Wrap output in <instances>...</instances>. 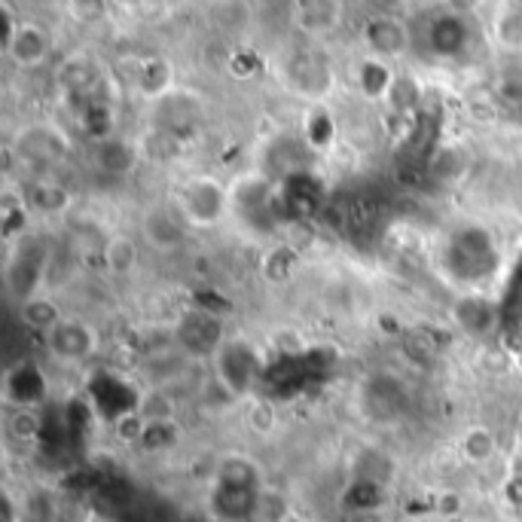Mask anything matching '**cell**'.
<instances>
[{"mask_svg":"<svg viewBox=\"0 0 522 522\" xmlns=\"http://www.w3.org/2000/svg\"><path fill=\"white\" fill-rule=\"evenodd\" d=\"M214 367H217V385L229 397L248 394L251 385L257 382V373H260L254 348L245 342H223L220 352L214 355Z\"/></svg>","mask_w":522,"mask_h":522,"instance_id":"6da1fadb","label":"cell"},{"mask_svg":"<svg viewBox=\"0 0 522 522\" xmlns=\"http://www.w3.org/2000/svg\"><path fill=\"white\" fill-rule=\"evenodd\" d=\"M287 80L300 95L309 98H321L333 89V71L327 65V58L315 49H300L297 55H290Z\"/></svg>","mask_w":522,"mask_h":522,"instance_id":"7a4b0ae2","label":"cell"},{"mask_svg":"<svg viewBox=\"0 0 522 522\" xmlns=\"http://www.w3.org/2000/svg\"><path fill=\"white\" fill-rule=\"evenodd\" d=\"M16 153L25 162H34V165H55V162L68 159L71 141L65 138V132H58L55 126H28L16 138Z\"/></svg>","mask_w":522,"mask_h":522,"instance_id":"3957f363","label":"cell"},{"mask_svg":"<svg viewBox=\"0 0 522 522\" xmlns=\"http://www.w3.org/2000/svg\"><path fill=\"white\" fill-rule=\"evenodd\" d=\"M223 208H226V193L211 178H196L181 193V211L196 226H214L223 217Z\"/></svg>","mask_w":522,"mask_h":522,"instance_id":"277c9868","label":"cell"},{"mask_svg":"<svg viewBox=\"0 0 522 522\" xmlns=\"http://www.w3.org/2000/svg\"><path fill=\"white\" fill-rule=\"evenodd\" d=\"M46 345H49V352L55 358H62V361H86L95 352L98 336H95V330L86 321L65 318L46 336Z\"/></svg>","mask_w":522,"mask_h":522,"instance_id":"5b68a950","label":"cell"},{"mask_svg":"<svg viewBox=\"0 0 522 522\" xmlns=\"http://www.w3.org/2000/svg\"><path fill=\"white\" fill-rule=\"evenodd\" d=\"M364 43L376 58L391 62V58H400L410 49V31L394 16H370L364 25Z\"/></svg>","mask_w":522,"mask_h":522,"instance_id":"8992f818","label":"cell"},{"mask_svg":"<svg viewBox=\"0 0 522 522\" xmlns=\"http://www.w3.org/2000/svg\"><path fill=\"white\" fill-rule=\"evenodd\" d=\"M345 19V10L342 4H333V0H312V4H294V28L312 40H324L330 37Z\"/></svg>","mask_w":522,"mask_h":522,"instance_id":"52a82bcc","label":"cell"},{"mask_svg":"<svg viewBox=\"0 0 522 522\" xmlns=\"http://www.w3.org/2000/svg\"><path fill=\"white\" fill-rule=\"evenodd\" d=\"M4 55L19 68H40L52 55V37L37 22H22Z\"/></svg>","mask_w":522,"mask_h":522,"instance_id":"ba28073f","label":"cell"},{"mask_svg":"<svg viewBox=\"0 0 522 522\" xmlns=\"http://www.w3.org/2000/svg\"><path fill=\"white\" fill-rule=\"evenodd\" d=\"M58 86L65 89L68 98H101L95 89L101 83V68L92 62L89 55H71L65 58L55 71Z\"/></svg>","mask_w":522,"mask_h":522,"instance_id":"9c48e42d","label":"cell"},{"mask_svg":"<svg viewBox=\"0 0 522 522\" xmlns=\"http://www.w3.org/2000/svg\"><path fill=\"white\" fill-rule=\"evenodd\" d=\"M4 394H7L10 403L19 406V410H31V406H37V403L46 397V382H43L40 367L31 364V361L16 364V367L7 373Z\"/></svg>","mask_w":522,"mask_h":522,"instance_id":"30bf717a","label":"cell"},{"mask_svg":"<svg viewBox=\"0 0 522 522\" xmlns=\"http://www.w3.org/2000/svg\"><path fill=\"white\" fill-rule=\"evenodd\" d=\"M471 40L468 22L455 13H443L428 28V46L437 58H458Z\"/></svg>","mask_w":522,"mask_h":522,"instance_id":"8fae6325","label":"cell"},{"mask_svg":"<svg viewBox=\"0 0 522 522\" xmlns=\"http://www.w3.org/2000/svg\"><path fill=\"white\" fill-rule=\"evenodd\" d=\"M220 321L211 315V312H193V315H187L184 318V324H181V342L190 348V352H196V355H217L220 352V345H223V339H220Z\"/></svg>","mask_w":522,"mask_h":522,"instance_id":"7c38bea8","label":"cell"},{"mask_svg":"<svg viewBox=\"0 0 522 522\" xmlns=\"http://www.w3.org/2000/svg\"><path fill=\"white\" fill-rule=\"evenodd\" d=\"M141 229H144V239H147L156 251H162V254L178 251V248L187 242L184 223H181L178 217H174L171 211H162V208L150 211V214L144 217Z\"/></svg>","mask_w":522,"mask_h":522,"instance_id":"4fadbf2b","label":"cell"},{"mask_svg":"<svg viewBox=\"0 0 522 522\" xmlns=\"http://www.w3.org/2000/svg\"><path fill=\"white\" fill-rule=\"evenodd\" d=\"M92 162L98 171L110 174V178H120V174H129L138 162L135 156V147L123 138H104V141H95V150H92Z\"/></svg>","mask_w":522,"mask_h":522,"instance_id":"5bb4252c","label":"cell"},{"mask_svg":"<svg viewBox=\"0 0 522 522\" xmlns=\"http://www.w3.org/2000/svg\"><path fill=\"white\" fill-rule=\"evenodd\" d=\"M171 83H174V68H171L168 58H162V55H147V58H141L135 89H138L144 98H165V95L171 92Z\"/></svg>","mask_w":522,"mask_h":522,"instance_id":"9a60e30c","label":"cell"},{"mask_svg":"<svg viewBox=\"0 0 522 522\" xmlns=\"http://www.w3.org/2000/svg\"><path fill=\"white\" fill-rule=\"evenodd\" d=\"M394 80H397V77H394V71H391V65L385 62V58L370 55V58H364L361 68H358V89H361L364 98H370V101L388 98Z\"/></svg>","mask_w":522,"mask_h":522,"instance_id":"2e32d148","label":"cell"},{"mask_svg":"<svg viewBox=\"0 0 522 522\" xmlns=\"http://www.w3.org/2000/svg\"><path fill=\"white\" fill-rule=\"evenodd\" d=\"M19 318H22V324L28 330L43 333V336H49L58 324L65 321L62 318V309H58V303L49 300V297H28V300H22Z\"/></svg>","mask_w":522,"mask_h":522,"instance_id":"e0dca14e","label":"cell"},{"mask_svg":"<svg viewBox=\"0 0 522 522\" xmlns=\"http://www.w3.org/2000/svg\"><path fill=\"white\" fill-rule=\"evenodd\" d=\"M257 489H229V486H217V495H214V507L223 519L229 522H242V519H251L254 516V507H257Z\"/></svg>","mask_w":522,"mask_h":522,"instance_id":"ac0fdd59","label":"cell"},{"mask_svg":"<svg viewBox=\"0 0 522 522\" xmlns=\"http://www.w3.org/2000/svg\"><path fill=\"white\" fill-rule=\"evenodd\" d=\"M28 205L40 214H62L74 205V193L55 181H37L28 187Z\"/></svg>","mask_w":522,"mask_h":522,"instance_id":"d6986e66","label":"cell"},{"mask_svg":"<svg viewBox=\"0 0 522 522\" xmlns=\"http://www.w3.org/2000/svg\"><path fill=\"white\" fill-rule=\"evenodd\" d=\"M257 468L254 461L242 458V455H229L220 461L217 468V486H229V489H257Z\"/></svg>","mask_w":522,"mask_h":522,"instance_id":"ffe728a7","label":"cell"},{"mask_svg":"<svg viewBox=\"0 0 522 522\" xmlns=\"http://www.w3.org/2000/svg\"><path fill=\"white\" fill-rule=\"evenodd\" d=\"M138 260H141L138 242L129 236H116L104 245V266L113 275H132L138 269Z\"/></svg>","mask_w":522,"mask_h":522,"instance_id":"44dd1931","label":"cell"},{"mask_svg":"<svg viewBox=\"0 0 522 522\" xmlns=\"http://www.w3.org/2000/svg\"><path fill=\"white\" fill-rule=\"evenodd\" d=\"M455 321L468 333L480 336L492 324V303L483 300V297H464V300L455 303Z\"/></svg>","mask_w":522,"mask_h":522,"instance_id":"7402d4cb","label":"cell"},{"mask_svg":"<svg viewBox=\"0 0 522 522\" xmlns=\"http://www.w3.org/2000/svg\"><path fill=\"white\" fill-rule=\"evenodd\" d=\"M495 452H498V437H495V431H489V428H483V425H477V428H471V431H464V437H461V455H464V461L486 464V461L495 458Z\"/></svg>","mask_w":522,"mask_h":522,"instance_id":"603a6c76","label":"cell"},{"mask_svg":"<svg viewBox=\"0 0 522 522\" xmlns=\"http://www.w3.org/2000/svg\"><path fill=\"white\" fill-rule=\"evenodd\" d=\"M178 437H181V431H178V425H174L171 419H165V422H147L138 446L144 452H165V449H171L174 443H178Z\"/></svg>","mask_w":522,"mask_h":522,"instance_id":"cb8c5ba5","label":"cell"},{"mask_svg":"<svg viewBox=\"0 0 522 522\" xmlns=\"http://www.w3.org/2000/svg\"><path fill=\"white\" fill-rule=\"evenodd\" d=\"M294 272H297V254L290 251V248L278 245V248H272V251L266 254L263 275H266L272 284H284V281H290V275H294Z\"/></svg>","mask_w":522,"mask_h":522,"instance_id":"d4e9b609","label":"cell"},{"mask_svg":"<svg viewBox=\"0 0 522 522\" xmlns=\"http://www.w3.org/2000/svg\"><path fill=\"white\" fill-rule=\"evenodd\" d=\"M290 513H294V507H290V501L281 495V492H275V489H269V492H260L257 495V507H254V522H284Z\"/></svg>","mask_w":522,"mask_h":522,"instance_id":"484cf974","label":"cell"},{"mask_svg":"<svg viewBox=\"0 0 522 522\" xmlns=\"http://www.w3.org/2000/svg\"><path fill=\"white\" fill-rule=\"evenodd\" d=\"M385 101L397 116H410L419 104V83L410 80V77H397Z\"/></svg>","mask_w":522,"mask_h":522,"instance_id":"4316f807","label":"cell"},{"mask_svg":"<svg viewBox=\"0 0 522 522\" xmlns=\"http://www.w3.org/2000/svg\"><path fill=\"white\" fill-rule=\"evenodd\" d=\"M345 501L352 510H373L382 504V486L376 480H358L352 489L345 492Z\"/></svg>","mask_w":522,"mask_h":522,"instance_id":"83f0119b","label":"cell"},{"mask_svg":"<svg viewBox=\"0 0 522 522\" xmlns=\"http://www.w3.org/2000/svg\"><path fill=\"white\" fill-rule=\"evenodd\" d=\"M43 431V422L34 410H16L10 419V437L19 443H34Z\"/></svg>","mask_w":522,"mask_h":522,"instance_id":"f1b7e54d","label":"cell"},{"mask_svg":"<svg viewBox=\"0 0 522 522\" xmlns=\"http://www.w3.org/2000/svg\"><path fill=\"white\" fill-rule=\"evenodd\" d=\"M25 226V199H16V196H4V236L13 239L16 232Z\"/></svg>","mask_w":522,"mask_h":522,"instance_id":"f546056e","label":"cell"},{"mask_svg":"<svg viewBox=\"0 0 522 522\" xmlns=\"http://www.w3.org/2000/svg\"><path fill=\"white\" fill-rule=\"evenodd\" d=\"M309 138L315 147H327L333 141V120L327 116V110H315L309 116Z\"/></svg>","mask_w":522,"mask_h":522,"instance_id":"4dcf8cb0","label":"cell"},{"mask_svg":"<svg viewBox=\"0 0 522 522\" xmlns=\"http://www.w3.org/2000/svg\"><path fill=\"white\" fill-rule=\"evenodd\" d=\"M116 425V437H120L123 443H141V434H144V425L147 419L141 413H132V416H123Z\"/></svg>","mask_w":522,"mask_h":522,"instance_id":"1f68e13d","label":"cell"},{"mask_svg":"<svg viewBox=\"0 0 522 522\" xmlns=\"http://www.w3.org/2000/svg\"><path fill=\"white\" fill-rule=\"evenodd\" d=\"M458 171H461V156L455 150H440L437 159H434V174L443 181H452L458 178Z\"/></svg>","mask_w":522,"mask_h":522,"instance_id":"d6a6232c","label":"cell"},{"mask_svg":"<svg viewBox=\"0 0 522 522\" xmlns=\"http://www.w3.org/2000/svg\"><path fill=\"white\" fill-rule=\"evenodd\" d=\"M248 425L254 434H269L275 428V413H272V406L266 403H257L251 406V413H248Z\"/></svg>","mask_w":522,"mask_h":522,"instance_id":"836d02e7","label":"cell"},{"mask_svg":"<svg viewBox=\"0 0 522 522\" xmlns=\"http://www.w3.org/2000/svg\"><path fill=\"white\" fill-rule=\"evenodd\" d=\"M437 513L440 516H446V519H452V516H458L461 513V495L458 492H440L437 495Z\"/></svg>","mask_w":522,"mask_h":522,"instance_id":"e575fe53","label":"cell"},{"mask_svg":"<svg viewBox=\"0 0 522 522\" xmlns=\"http://www.w3.org/2000/svg\"><path fill=\"white\" fill-rule=\"evenodd\" d=\"M498 98L504 101V104H519L522 101V80L516 77H507V80H501V86H498Z\"/></svg>","mask_w":522,"mask_h":522,"instance_id":"d590c367","label":"cell"},{"mask_svg":"<svg viewBox=\"0 0 522 522\" xmlns=\"http://www.w3.org/2000/svg\"><path fill=\"white\" fill-rule=\"evenodd\" d=\"M504 498H507V504H513V507H522V474H510L507 477V483H504Z\"/></svg>","mask_w":522,"mask_h":522,"instance_id":"8d00e7d4","label":"cell"},{"mask_svg":"<svg viewBox=\"0 0 522 522\" xmlns=\"http://www.w3.org/2000/svg\"><path fill=\"white\" fill-rule=\"evenodd\" d=\"M4 522H16V504H13L10 495L4 498Z\"/></svg>","mask_w":522,"mask_h":522,"instance_id":"74e56055","label":"cell"},{"mask_svg":"<svg viewBox=\"0 0 522 522\" xmlns=\"http://www.w3.org/2000/svg\"><path fill=\"white\" fill-rule=\"evenodd\" d=\"M284 522H306V519H303V516H300V513H297V510H294V513H290V516H287V519H284Z\"/></svg>","mask_w":522,"mask_h":522,"instance_id":"f35d334b","label":"cell"},{"mask_svg":"<svg viewBox=\"0 0 522 522\" xmlns=\"http://www.w3.org/2000/svg\"><path fill=\"white\" fill-rule=\"evenodd\" d=\"M397 522H425L422 516H403V519H397Z\"/></svg>","mask_w":522,"mask_h":522,"instance_id":"ab89813d","label":"cell"},{"mask_svg":"<svg viewBox=\"0 0 522 522\" xmlns=\"http://www.w3.org/2000/svg\"><path fill=\"white\" fill-rule=\"evenodd\" d=\"M519 425H522V416H519Z\"/></svg>","mask_w":522,"mask_h":522,"instance_id":"60d3db41","label":"cell"}]
</instances>
